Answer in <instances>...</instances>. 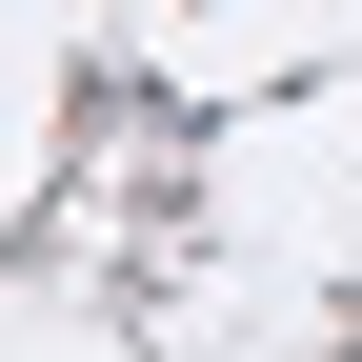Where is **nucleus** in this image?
<instances>
[]
</instances>
